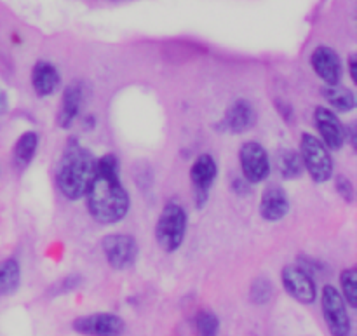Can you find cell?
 Segmentation results:
<instances>
[{"label":"cell","instance_id":"cell-1","mask_svg":"<svg viewBox=\"0 0 357 336\" xmlns=\"http://www.w3.org/2000/svg\"><path fill=\"white\" fill-rule=\"evenodd\" d=\"M86 197L87 211L101 225H114L129 211V194L119 178V162L114 153L96 160V176Z\"/></svg>","mask_w":357,"mask_h":336},{"label":"cell","instance_id":"cell-2","mask_svg":"<svg viewBox=\"0 0 357 336\" xmlns=\"http://www.w3.org/2000/svg\"><path fill=\"white\" fill-rule=\"evenodd\" d=\"M96 176V159L77 139L70 138L56 171V185L63 197L77 201L89 190Z\"/></svg>","mask_w":357,"mask_h":336},{"label":"cell","instance_id":"cell-3","mask_svg":"<svg viewBox=\"0 0 357 336\" xmlns=\"http://www.w3.org/2000/svg\"><path fill=\"white\" fill-rule=\"evenodd\" d=\"M187 232V213L178 202H167L155 225V240L166 253L180 250Z\"/></svg>","mask_w":357,"mask_h":336},{"label":"cell","instance_id":"cell-4","mask_svg":"<svg viewBox=\"0 0 357 336\" xmlns=\"http://www.w3.org/2000/svg\"><path fill=\"white\" fill-rule=\"evenodd\" d=\"M300 157L303 167L316 183H324L333 176V160L328 146L314 135L303 132L300 138Z\"/></svg>","mask_w":357,"mask_h":336},{"label":"cell","instance_id":"cell-5","mask_svg":"<svg viewBox=\"0 0 357 336\" xmlns=\"http://www.w3.org/2000/svg\"><path fill=\"white\" fill-rule=\"evenodd\" d=\"M321 310H323L324 323L331 336H351L352 323L349 316L347 303L335 286L328 284L323 288L321 295Z\"/></svg>","mask_w":357,"mask_h":336},{"label":"cell","instance_id":"cell-6","mask_svg":"<svg viewBox=\"0 0 357 336\" xmlns=\"http://www.w3.org/2000/svg\"><path fill=\"white\" fill-rule=\"evenodd\" d=\"M101 250L114 270H128L138 258V243L128 234H110L101 240Z\"/></svg>","mask_w":357,"mask_h":336},{"label":"cell","instance_id":"cell-7","mask_svg":"<svg viewBox=\"0 0 357 336\" xmlns=\"http://www.w3.org/2000/svg\"><path fill=\"white\" fill-rule=\"evenodd\" d=\"M239 162L248 183H261L271 174V159L260 143L248 142L239 150Z\"/></svg>","mask_w":357,"mask_h":336},{"label":"cell","instance_id":"cell-8","mask_svg":"<svg viewBox=\"0 0 357 336\" xmlns=\"http://www.w3.org/2000/svg\"><path fill=\"white\" fill-rule=\"evenodd\" d=\"M281 281L286 293L303 305H310L317 298V288L309 272L298 265H286L281 272Z\"/></svg>","mask_w":357,"mask_h":336},{"label":"cell","instance_id":"cell-9","mask_svg":"<svg viewBox=\"0 0 357 336\" xmlns=\"http://www.w3.org/2000/svg\"><path fill=\"white\" fill-rule=\"evenodd\" d=\"M72 328L84 336H121L124 333V321L115 314L98 312L77 317Z\"/></svg>","mask_w":357,"mask_h":336},{"label":"cell","instance_id":"cell-10","mask_svg":"<svg viewBox=\"0 0 357 336\" xmlns=\"http://www.w3.org/2000/svg\"><path fill=\"white\" fill-rule=\"evenodd\" d=\"M314 122H316L321 138H323V143L328 146V150H340L345 138H347V131H345L340 119L330 108L317 107L314 110Z\"/></svg>","mask_w":357,"mask_h":336},{"label":"cell","instance_id":"cell-11","mask_svg":"<svg viewBox=\"0 0 357 336\" xmlns=\"http://www.w3.org/2000/svg\"><path fill=\"white\" fill-rule=\"evenodd\" d=\"M310 65H312L316 75L326 82V86H335L340 82L342 63L337 52L328 45H319L310 54Z\"/></svg>","mask_w":357,"mask_h":336},{"label":"cell","instance_id":"cell-12","mask_svg":"<svg viewBox=\"0 0 357 336\" xmlns=\"http://www.w3.org/2000/svg\"><path fill=\"white\" fill-rule=\"evenodd\" d=\"M216 174H218V166H216L215 159L209 153H202L192 164L190 178L195 187V194H197L199 208L202 206V202H206L209 188L216 180Z\"/></svg>","mask_w":357,"mask_h":336},{"label":"cell","instance_id":"cell-13","mask_svg":"<svg viewBox=\"0 0 357 336\" xmlns=\"http://www.w3.org/2000/svg\"><path fill=\"white\" fill-rule=\"evenodd\" d=\"M289 211V199L281 185L265 187L260 201V215L267 222H279Z\"/></svg>","mask_w":357,"mask_h":336},{"label":"cell","instance_id":"cell-14","mask_svg":"<svg viewBox=\"0 0 357 336\" xmlns=\"http://www.w3.org/2000/svg\"><path fill=\"white\" fill-rule=\"evenodd\" d=\"M257 122V112L251 107L250 101L237 100L227 108L225 117H223V128L234 135L250 131Z\"/></svg>","mask_w":357,"mask_h":336},{"label":"cell","instance_id":"cell-15","mask_svg":"<svg viewBox=\"0 0 357 336\" xmlns=\"http://www.w3.org/2000/svg\"><path fill=\"white\" fill-rule=\"evenodd\" d=\"M84 101V89L79 82H73L66 86L65 93H63L61 107L58 112V125L63 129H68L70 125L75 122L79 117L80 108H82Z\"/></svg>","mask_w":357,"mask_h":336},{"label":"cell","instance_id":"cell-16","mask_svg":"<svg viewBox=\"0 0 357 336\" xmlns=\"http://www.w3.org/2000/svg\"><path fill=\"white\" fill-rule=\"evenodd\" d=\"M59 73L49 61H37L31 68V86L38 96H51L59 87Z\"/></svg>","mask_w":357,"mask_h":336},{"label":"cell","instance_id":"cell-17","mask_svg":"<svg viewBox=\"0 0 357 336\" xmlns=\"http://www.w3.org/2000/svg\"><path fill=\"white\" fill-rule=\"evenodd\" d=\"M21 282V267L17 260L7 258L0 261V296H9L17 291Z\"/></svg>","mask_w":357,"mask_h":336},{"label":"cell","instance_id":"cell-18","mask_svg":"<svg viewBox=\"0 0 357 336\" xmlns=\"http://www.w3.org/2000/svg\"><path fill=\"white\" fill-rule=\"evenodd\" d=\"M323 98L338 112H351L356 108V96L351 89L342 87L338 84L335 86H324L323 87Z\"/></svg>","mask_w":357,"mask_h":336},{"label":"cell","instance_id":"cell-19","mask_svg":"<svg viewBox=\"0 0 357 336\" xmlns=\"http://www.w3.org/2000/svg\"><path fill=\"white\" fill-rule=\"evenodd\" d=\"M275 166H278L279 174L284 180H295L303 171V162L300 153L289 148L279 150L278 157H275Z\"/></svg>","mask_w":357,"mask_h":336},{"label":"cell","instance_id":"cell-20","mask_svg":"<svg viewBox=\"0 0 357 336\" xmlns=\"http://www.w3.org/2000/svg\"><path fill=\"white\" fill-rule=\"evenodd\" d=\"M38 146V136L37 132L28 131L24 135L20 136V139L14 145V162L20 169H24L28 164L33 159L35 152H37Z\"/></svg>","mask_w":357,"mask_h":336},{"label":"cell","instance_id":"cell-21","mask_svg":"<svg viewBox=\"0 0 357 336\" xmlns=\"http://www.w3.org/2000/svg\"><path fill=\"white\" fill-rule=\"evenodd\" d=\"M340 286L345 303H347L351 309H356L357 307V272L354 267L345 268L340 274Z\"/></svg>","mask_w":357,"mask_h":336},{"label":"cell","instance_id":"cell-22","mask_svg":"<svg viewBox=\"0 0 357 336\" xmlns=\"http://www.w3.org/2000/svg\"><path fill=\"white\" fill-rule=\"evenodd\" d=\"M195 331H197V336H218V317L211 310H199L195 316Z\"/></svg>","mask_w":357,"mask_h":336},{"label":"cell","instance_id":"cell-23","mask_svg":"<svg viewBox=\"0 0 357 336\" xmlns=\"http://www.w3.org/2000/svg\"><path fill=\"white\" fill-rule=\"evenodd\" d=\"M272 295H274V286L267 277L255 279L250 289V300L255 305H265L271 302Z\"/></svg>","mask_w":357,"mask_h":336},{"label":"cell","instance_id":"cell-24","mask_svg":"<svg viewBox=\"0 0 357 336\" xmlns=\"http://www.w3.org/2000/svg\"><path fill=\"white\" fill-rule=\"evenodd\" d=\"M335 187H337V192L340 194V197L344 199V201L347 202L354 201V187H352L349 178L337 176V180H335Z\"/></svg>","mask_w":357,"mask_h":336},{"label":"cell","instance_id":"cell-25","mask_svg":"<svg viewBox=\"0 0 357 336\" xmlns=\"http://www.w3.org/2000/svg\"><path fill=\"white\" fill-rule=\"evenodd\" d=\"M356 54H351L349 56V70H351V79L354 80V82H357V70H356Z\"/></svg>","mask_w":357,"mask_h":336}]
</instances>
